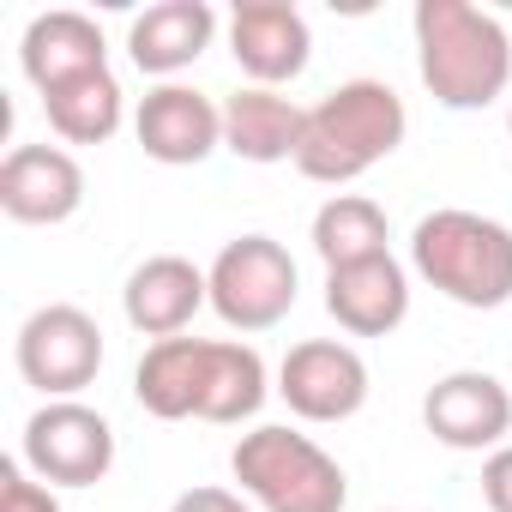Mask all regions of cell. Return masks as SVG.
Returning <instances> with one entry per match:
<instances>
[{
  "mask_svg": "<svg viewBox=\"0 0 512 512\" xmlns=\"http://www.w3.org/2000/svg\"><path fill=\"white\" fill-rule=\"evenodd\" d=\"M278 398L302 422H350L368 404V362L338 338L290 344V356L278 362Z\"/></svg>",
  "mask_w": 512,
  "mask_h": 512,
  "instance_id": "9",
  "label": "cell"
},
{
  "mask_svg": "<svg viewBox=\"0 0 512 512\" xmlns=\"http://www.w3.org/2000/svg\"><path fill=\"white\" fill-rule=\"evenodd\" d=\"M302 115L284 91L247 85L235 97H223V151H235L241 163H296L302 145Z\"/></svg>",
  "mask_w": 512,
  "mask_h": 512,
  "instance_id": "18",
  "label": "cell"
},
{
  "mask_svg": "<svg viewBox=\"0 0 512 512\" xmlns=\"http://www.w3.org/2000/svg\"><path fill=\"white\" fill-rule=\"evenodd\" d=\"M205 302H211V284H205V272L193 260H181V253H151L145 266L127 272V290H121L127 326L145 332L151 344L181 338Z\"/></svg>",
  "mask_w": 512,
  "mask_h": 512,
  "instance_id": "14",
  "label": "cell"
},
{
  "mask_svg": "<svg viewBox=\"0 0 512 512\" xmlns=\"http://www.w3.org/2000/svg\"><path fill=\"white\" fill-rule=\"evenodd\" d=\"M410 266L428 290L458 308H506L512 302V229L500 217L440 205L410 229Z\"/></svg>",
  "mask_w": 512,
  "mask_h": 512,
  "instance_id": "4",
  "label": "cell"
},
{
  "mask_svg": "<svg viewBox=\"0 0 512 512\" xmlns=\"http://www.w3.org/2000/svg\"><path fill=\"white\" fill-rule=\"evenodd\" d=\"M19 67L25 79L49 97L55 85H73L85 73H103L109 67V43H103V25L85 19V13H37L25 25V43H19Z\"/></svg>",
  "mask_w": 512,
  "mask_h": 512,
  "instance_id": "16",
  "label": "cell"
},
{
  "mask_svg": "<svg viewBox=\"0 0 512 512\" xmlns=\"http://www.w3.org/2000/svg\"><path fill=\"white\" fill-rule=\"evenodd\" d=\"M326 314L350 338H392L410 320V272L392 253L362 260V266H338L326 272Z\"/></svg>",
  "mask_w": 512,
  "mask_h": 512,
  "instance_id": "15",
  "label": "cell"
},
{
  "mask_svg": "<svg viewBox=\"0 0 512 512\" xmlns=\"http://www.w3.org/2000/svg\"><path fill=\"white\" fill-rule=\"evenodd\" d=\"M85 205V169L61 145H13L0 163V211L13 223H67Z\"/></svg>",
  "mask_w": 512,
  "mask_h": 512,
  "instance_id": "13",
  "label": "cell"
},
{
  "mask_svg": "<svg viewBox=\"0 0 512 512\" xmlns=\"http://www.w3.org/2000/svg\"><path fill=\"white\" fill-rule=\"evenodd\" d=\"M133 133H139V145H145L151 163L193 169V163H205L223 145V103H211L193 85H157V91L139 97Z\"/></svg>",
  "mask_w": 512,
  "mask_h": 512,
  "instance_id": "12",
  "label": "cell"
},
{
  "mask_svg": "<svg viewBox=\"0 0 512 512\" xmlns=\"http://www.w3.org/2000/svg\"><path fill=\"white\" fill-rule=\"evenodd\" d=\"M386 241H392V223H386V211L368 193H332L314 211V253L326 260V272L380 260V253H392Z\"/></svg>",
  "mask_w": 512,
  "mask_h": 512,
  "instance_id": "19",
  "label": "cell"
},
{
  "mask_svg": "<svg viewBox=\"0 0 512 512\" xmlns=\"http://www.w3.org/2000/svg\"><path fill=\"white\" fill-rule=\"evenodd\" d=\"M482 500L488 512H512V446H494L482 458Z\"/></svg>",
  "mask_w": 512,
  "mask_h": 512,
  "instance_id": "22",
  "label": "cell"
},
{
  "mask_svg": "<svg viewBox=\"0 0 512 512\" xmlns=\"http://www.w3.org/2000/svg\"><path fill=\"white\" fill-rule=\"evenodd\" d=\"M43 115H49L55 139H67V145H103V139L121 133L127 97H121V79L103 67V73L73 79V85H55L43 97Z\"/></svg>",
  "mask_w": 512,
  "mask_h": 512,
  "instance_id": "20",
  "label": "cell"
},
{
  "mask_svg": "<svg viewBox=\"0 0 512 512\" xmlns=\"http://www.w3.org/2000/svg\"><path fill=\"white\" fill-rule=\"evenodd\" d=\"M169 512H253V506L235 488H187V494H175Z\"/></svg>",
  "mask_w": 512,
  "mask_h": 512,
  "instance_id": "23",
  "label": "cell"
},
{
  "mask_svg": "<svg viewBox=\"0 0 512 512\" xmlns=\"http://www.w3.org/2000/svg\"><path fill=\"white\" fill-rule=\"evenodd\" d=\"M211 37H217V13L205 0H157V7H145L127 25V55L139 73L175 85V73L211 49Z\"/></svg>",
  "mask_w": 512,
  "mask_h": 512,
  "instance_id": "17",
  "label": "cell"
},
{
  "mask_svg": "<svg viewBox=\"0 0 512 512\" xmlns=\"http://www.w3.org/2000/svg\"><path fill=\"white\" fill-rule=\"evenodd\" d=\"M229 470L241 482V494L260 512H344L350 506V476L344 464L296 434V428H253L235 440Z\"/></svg>",
  "mask_w": 512,
  "mask_h": 512,
  "instance_id": "5",
  "label": "cell"
},
{
  "mask_svg": "<svg viewBox=\"0 0 512 512\" xmlns=\"http://www.w3.org/2000/svg\"><path fill=\"white\" fill-rule=\"evenodd\" d=\"M266 362L235 338H163L133 368V398L157 422H247L266 404Z\"/></svg>",
  "mask_w": 512,
  "mask_h": 512,
  "instance_id": "1",
  "label": "cell"
},
{
  "mask_svg": "<svg viewBox=\"0 0 512 512\" xmlns=\"http://www.w3.org/2000/svg\"><path fill=\"white\" fill-rule=\"evenodd\" d=\"M416 73L440 109H488L512 85V37L470 0H416Z\"/></svg>",
  "mask_w": 512,
  "mask_h": 512,
  "instance_id": "2",
  "label": "cell"
},
{
  "mask_svg": "<svg viewBox=\"0 0 512 512\" xmlns=\"http://www.w3.org/2000/svg\"><path fill=\"white\" fill-rule=\"evenodd\" d=\"M13 356H19L25 386H37L49 404H55V398H79V392L103 374V332H97V320H91L85 308L49 302V308H37V314L19 326Z\"/></svg>",
  "mask_w": 512,
  "mask_h": 512,
  "instance_id": "8",
  "label": "cell"
},
{
  "mask_svg": "<svg viewBox=\"0 0 512 512\" xmlns=\"http://www.w3.org/2000/svg\"><path fill=\"white\" fill-rule=\"evenodd\" d=\"M25 470L49 488H97L115 470V428L79 398H55L25 422Z\"/></svg>",
  "mask_w": 512,
  "mask_h": 512,
  "instance_id": "7",
  "label": "cell"
},
{
  "mask_svg": "<svg viewBox=\"0 0 512 512\" xmlns=\"http://www.w3.org/2000/svg\"><path fill=\"white\" fill-rule=\"evenodd\" d=\"M229 55L253 85L278 91V85L308 73L314 31H308L302 7H290V0H241L229 13Z\"/></svg>",
  "mask_w": 512,
  "mask_h": 512,
  "instance_id": "10",
  "label": "cell"
},
{
  "mask_svg": "<svg viewBox=\"0 0 512 512\" xmlns=\"http://www.w3.org/2000/svg\"><path fill=\"white\" fill-rule=\"evenodd\" d=\"M422 422L452 452H494L512 434V392L494 374H482V368H458V374L428 386Z\"/></svg>",
  "mask_w": 512,
  "mask_h": 512,
  "instance_id": "11",
  "label": "cell"
},
{
  "mask_svg": "<svg viewBox=\"0 0 512 512\" xmlns=\"http://www.w3.org/2000/svg\"><path fill=\"white\" fill-rule=\"evenodd\" d=\"M410 133V109L386 79H344L302 115L296 169L320 187H350L386 163Z\"/></svg>",
  "mask_w": 512,
  "mask_h": 512,
  "instance_id": "3",
  "label": "cell"
},
{
  "mask_svg": "<svg viewBox=\"0 0 512 512\" xmlns=\"http://www.w3.org/2000/svg\"><path fill=\"white\" fill-rule=\"evenodd\" d=\"M205 284H211V314L229 332H272L296 308V260L272 235L223 241L217 260L205 266Z\"/></svg>",
  "mask_w": 512,
  "mask_h": 512,
  "instance_id": "6",
  "label": "cell"
},
{
  "mask_svg": "<svg viewBox=\"0 0 512 512\" xmlns=\"http://www.w3.org/2000/svg\"><path fill=\"white\" fill-rule=\"evenodd\" d=\"M0 512H61V500L49 482L25 470V458H7L0 464Z\"/></svg>",
  "mask_w": 512,
  "mask_h": 512,
  "instance_id": "21",
  "label": "cell"
},
{
  "mask_svg": "<svg viewBox=\"0 0 512 512\" xmlns=\"http://www.w3.org/2000/svg\"><path fill=\"white\" fill-rule=\"evenodd\" d=\"M506 133H512V109H506Z\"/></svg>",
  "mask_w": 512,
  "mask_h": 512,
  "instance_id": "24",
  "label": "cell"
}]
</instances>
